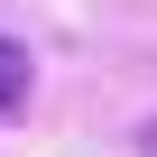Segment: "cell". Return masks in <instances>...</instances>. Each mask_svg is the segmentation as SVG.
<instances>
[{"mask_svg": "<svg viewBox=\"0 0 157 157\" xmlns=\"http://www.w3.org/2000/svg\"><path fill=\"white\" fill-rule=\"evenodd\" d=\"M139 139H148V148H157V120H148V129H139Z\"/></svg>", "mask_w": 157, "mask_h": 157, "instance_id": "2", "label": "cell"}, {"mask_svg": "<svg viewBox=\"0 0 157 157\" xmlns=\"http://www.w3.org/2000/svg\"><path fill=\"white\" fill-rule=\"evenodd\" d=\"M10 102H28V56L0 37V111H10Z\"/></svg>", "mask_w": 157, "mask_h": 157, "instance_id": "1", "label": "cell"}]
</instances>
